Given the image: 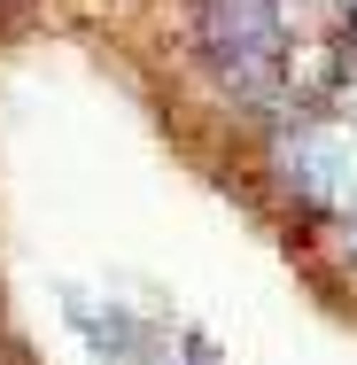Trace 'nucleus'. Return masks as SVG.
I'll return each instance as SVG.
<instances>
[{
	"instance_id": "f257e3e1",
	"label": "nucleus",
	"mask_w": 357,
	"mask_h": 365,
	"mask_svg": "<svg viewBox=\"0 0 357 365\" xmlns=\"http://www.w3.org/2000/svg\"><path fill=\"white\" fill-rule=\"evenodd\" d=\"M202 47L217 78L249 101H272L280 86V47H287V8L280 0H202Z\"/></svg>"
},
{
	"instance_id": "f03ea898",
	"label": "nucleus",
	"mask_w": 357,
	"mask_h": 365,
	"mask_svg": "<svg viewBox=\"0 0 357 365\" xmlns=\"http://www.w3.org/2000/svg\"><path fill=\"white\" fill-rule=\"evenodd\" d=\"M272 179L303 210L357 218V133L350 125H295L272 140Z\"/></svg>"
}]
</instances>
